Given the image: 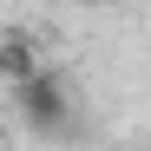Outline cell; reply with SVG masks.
<instances>
[{
  "label": "cell",
  "mask_w": 151,
  "mask_h": 151,
  "mask_svg": "<svg viewBox=\"0 0 151 151\" xmlns=\"http://www.w3.org/2000/svg\"><path fill=\"white\" fill-rule=\"evenodd\" d=\"M13 112H20V125H27V132H40V138H59L66 125H72V86L59 79L53 66H46L33 86H20V92H13Z\"/></svg>",
  "instance_id": "6da1fadb"
},
{
  "label": "cell",
  "mask_w": 151,
  "mask_h": 151,
  "mask_svg": "<svg viewBox=\"0 0 151 151\" xmlns=\"http://www.w3.org/2000/svg\"><path fill=\"white\" fill-rule=\"evenodd\" d=\"M40 72H46V59H40L33 33H0V86L20 92V86H33Z\"/></svg>",
  "instance_id": "7a4b0ae2"
},
{
  "label": "cell",
  "mask_w": 151,
  "mask_h": 151,
  "mask_svg": "<svg viewBox=\"0 0 151 151\" xmlns=\"http://www.w3.org/2000/svg\"><path fill=\"white\" fill-rule=\"evenodd\" d=\"M132 151H151V145H132Z\"/></svg>",
  "instance_id": "3957f363"
}]
</instances>
